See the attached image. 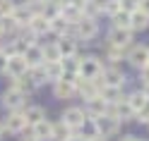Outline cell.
Returning <instances> with one entry per match:
<instances>
[{"label":"cell","mask_w":149,"mask_h":141,"mask_svg":"<svg viewBox=\"0 0 149 141\" xmlns=\"http://www.w3.org/2000/svg\"><path fill=\"white\" fill-rule=\"evenodd\" d=\"M108 43L120 45V48H127L132 43V29H120V26H113L108 34Z\"/></svg>","instance_id":"obj_9"},{"label":"cell","mask_w":149,"mask_h":141,"mask_svg":"<svg viewBox=\"0 0 149 141\" xmlns=\"http://www.w3.org/2000/svg\"><path fill=\"white\" fill-rule=\"evenodd\" d=\"M24 3H26V5H29V7H31V5H41V3H43V0H24Z\"/></svg>","instance_id":"obj_39"},{"label":"cell","mask_w":149,"mask_h":141,"mask_svg":"<svg viewBox=\"0 0 149 141\" xmlns=\"http://www.w3.org/2000/svg\"><path fill=\"white\" fill-rule=\"evenodd\" d=\"M123 55H125V48H120V45H113V43H108L106 45V58L108 62H118V60H123Z\"/></svg>","instance_id":"obj_28"},{"label":"cell","mask_w":149,"mask_h":141,"mask_svg":"<svg viewBox=\"0 0 149 141\" xmlns=\"http://www.w3.org/2000/svg\"><path fill=\"white\" fill-rule=\"evenodd\" d=\"M139 77H142V81H144V84H149V65L139 67Z\"/></svg>","instance_id":"obj_35"},{"label":"cell","mask_w":149,"mask_h":141,"mask_svg":"<svg viewBox=\"0 0 149 141\" xmlns=\"http://www.w3.org/2000/svg\"><path fill=\"white\" fill-rule=\"evenodd\" d=\"M79 79V77H77ZM77 79H70V77H63L58 81H53V93L55 98H72L77 93Z\"/></svg>","instance_id":"obj_4"},{"label":"cell","mask_w":149,"mask_h":141,"mask_svg":"<svg viewBox=\"0 0 149 141\" xmlns=\"http://www.w3.org/2000/svg\"><path fill=\"white\" fill-rule=\"evenodd\" d=\"M104 72V65L99 58H84L79 60V77L82 79H99V74Z\"/></svg>","instance_id":"obj_2"},{"label":"cell","mask_w":149,"mask_h":141,"mask_svg":"<svg viewBox=\"0 0 149 141\" xmlns=\"http://www.w3.org/2000/svg\"><path fill=\"white\" fill-rule=\"evenodd\" d=\"M10 134H19V131L26 127V120L22 115V110H10V115L5 117V124H3Z\"/></svg>","instance_id":"obj_11"},{"label":"cell","mask_w":149,"mask_h":141,"mask_svg":"<svg viewBox=\"0 0 149 141\" xmlns=\"http://www.w3.org/2000/svg\"><path fill=\"white\" fill-rule=\"evenodd\" d=\"M120 10L123 12H127V14H132L135 10H139V0H120Z\"/></svg>","instance_id":"obj_32"},{"label":"cell","mask_w":149,"mask_h":141,"mask_svg":"<svg viewBox=\"0 0 149 141\" xmlns=\"http://www.w3.org/2000/svg\"><path fill=\"white\" fill-rule=\"evenodd\" d=\"M0 136H3V127H0Z\"/></svg>","instance_id":"obj_43"},{"label":"cell","mask_w":149,"mask_h":141,"mask_svg":"<svg viewBox=\"0 0 149 141\" xmlns=\"http://www.w3.org/2000/svg\"><path fill=\"white\" fill-rule=\"evenodd\" d=\"M99 89H101V84L99 79H77V93L84 100H91V98H96L99 96Z\"/></svg>","instance_id":"obj_7"},{"label":"cell","mask_w":149,"mask_h":141,"mask_svg":"<svg viewBox=\"0 0 149 141\" xmlns=\"http://www.w3.org/2000/svg\"><path fill=\"white\" fill-rule=\"evenodd\" d=\"M139 10H144L149 14V0H139Z\"/></svg>","instance_id":"obj_36"},{"label":"cell","mask_w":149,"mask_h":141,"mask_svg":"<svg viewBox=\"0 0 149 141\" xmlns=\"http://www.w3.org/2000/svg\"><path fill=\"white\" fill-rule=\"evenodd\" d=\"M147 127H149V124H147Z\"/></svg>","instance_id":"obj_46"},{"label":"cell","mask_w":149,"mask_h":141,"mask_svg":"<svg viewBox=\"0 0 149 141\" xmlns=\"http://www.w3.org/2000/svg\"><path fill=\"white\" fill-rule=\"evenodd\" d=\"M127 62L132 65V67H137V69L149 65V48L147 45H135V48L127 53Z\"/></svg>","instance_id":"obj_13"},{"label":"cell","mask_w":149,"mask_h":141,"mask_svg":"<svg viewBox=\"0 0 149 141\" xmlns=\"http://www.w3.org/2000/svg\"><path fill=\"white\" fill-rule=\"evenodd\" d=\"M99 84H106V86H123L125 74H123V69H118L116 65H111V67H104V72L99 74Z\"/></svg>","instance_id":"obj_6"},{"label":"cell","mask_w":149,"mask_h":141,"mask_svg":"<svg viewBox=\"0 0 149 141\" xmlns=\"http://www.w3.org/2000/svg\"><path fill=\"white\" fill-rule=\"evenodd\" d=\"M31 77V81L39 86V84H43V81H48L46 79V69H43V65H39V67H29V72H26Z\"/></svg>","instance_id":"obj_30"},{"label":"cell","mask_w":149,"mask_h":141,"mask_svg":"<svg viewBox=\"0 0 149 141\" xmlns=\"http://www.w3.org/2000/svg\"><path fill=\"white\" fill-rule=\"evenodd\" d=\"M84 112H87V117L96 120V117H101V115H106V112H108V103H106L104 98H101V96H96V98L87 100V108H84Z\"/></svg>","instance_id":"obj_15"},{"label":"cell","mask_w":149,"mask_h":141,"mask_svg":"<svg viewBox=\"0 0 149 141\" xmlns=\"http://www.w3.org/2000/svg\"><path fill=\"white\" fill-rule=\"evenodd\" d=\"M137 141H139V139H137Z\"/></svg>","instance_id":"obj_45"},{"label":"cell","mask_w":149,"mask_h":141,"mask_svg":"<svg viewBox=\"0 0 149 141\" xmlns=\"http://www.w3.org/2000/svg\"><path fill=\"white\" fill-rule=\"evenodd\" d=\"M19 141H39V139H36V136L31 134V136H24V139H19Z\"/></svg>","instance_id":"obj_40"},{"label":"cell","mask_w":149,"mask_h":141,"mask_svg":"<svg viewBox=\"0 0 149 141\" xmlns=\"http://www.w3.org/2000/svg\"><path fill=\"white\" fill-rule=\"evenodd\" d=\"M72 134H74V129H70V127L60 120L58 124H53V134H51V139H55V141H65V139H70Z\"/></svg>","instance_id":"obj_25"},{"label":"cell","mask_w":149,"mask_h":141,"mask_svg":"<svg viewBox=\"0 0 149 141\" xmlns=\"http://www.w3.org/2000/svg\"><path fill=\"white\" fill-rule=\"evenodd\" d=\"M118 141H137V136H132V134H125L123 139H118Z\"/></svg>","instance_id":"obj_38"},{"label":"cell","mask_w":149,"mask_h":141,"mask_svg":"<svg viewBox=\"0 0 149 141\" xmlns=\"http://www.w3.org/2000/svg\"><path fill=\"white\" fill-rule=\"evenodd\" d=\"M84 120H87V112L82 110V108H68V110L63 112V122H65L70 129H79Z\"/></svg>","instance_id":"obj_12"},{"label":"cell","mask_w":149,"mask_h":141,"mask_svg":"<svg viewBox=\"0 0 149 141\" xmlns=\"http://www.w3.org/2000/svg\"><path fill=\"white\" fill-rule=\"evenodd\" d=\"M65 141H87V139H84V136H79V134H72L70 139H65Z\"/></svg>","instance_id":"obj_37"},{"label":"cell","mask_w":149,"mask_h":141,"mask_svg":"<svg viewBox=\"0 0 149 141\" xmlns=\"http://www.w3.org/2000/svg\"><path fill=\"white\" fill-rule=\"evenodd\" d=\"M113 26H120V29H130V14L123 12V10H118L113 14Z\"/></svg>","instance_id":"obj_31"},{"label":"cell","mask_w":149,"mask_h":141,"mask_svg":"<svg viewBox=\"0 0 149 141\" xmlns=\"http://www.w3.org/2000/svg\"><path fill=\"white\" fill-rule=\"evenodd\" d=\"M15 10V0H0V17H10Z\"/></svg>","instance_id":"obj_33"},{"label":"cell","mask_w":149,"mask_h":141,"mask_svg":"<svg viewBox=\"0 0 149 141\" xmlns=\"http://www.w3.org/2000/svg\"><path fill=\"white\" fill-rule=\"evenodd\" d=\"M82 134L79 136H84V139H94V136H99V129H96V120H91V117H87L84 122H82Z\"/></svg>","instance_id":"obj_27"},{"label":"cell","mask_w":149,"mask_h":141,"mask_svg":"<svg viewBox=\"0 0 149 141\" xmlns=\"http://www.w3.org/2000/svg\"><path fill=\"white\" fill-rule=\"evenodd\" d=\"M55 45H58V50H60L63 58H72V55H77V45H74V39H72V36H63Z\"/></svg>","instance_id":"obj_22"},{"label":"cell","mask_w":149,"mask_h":141,"mask_svg":"<svg viewBox=\"0 0 149 141\" xmlns=\"http://www.w3.org/2000/svg\"><path fill=\"white\" fill-rule=\"evenodd\" d=\"M26 72H29V65H26V60H24L22 53L7 58V69H5V74H10L12 79H19V77H24Z\"/></svg>","instance_id":"obj_3"},{"label":"cell","mask_w":149,"mask_h":141,"mask_svg":"<svg viewBox=\"0 0 149 141\" xmlns=\"http://www.w3.org/2000/svg\"><path fill=\"white\" fill-rule=\"evenodd\" d=\"M53 3H58V0H53Z\"/></svg>","instance_id":"obj_44"},{"label":"cell","mask_w":149,"mask_h":141,"mask_svg":"<svg viewBox=\"0 0 149 141\" xmlns=\"http://www.w3.org/2000/svg\"><path fill=\"white\" fill-rule=\"evenodd\" d=\"M87 141H106L104 136H94V139H87Z\"/></svg>","instance_id":"obj_42"},{"label":"cell","mask_w":149,"mask_h":141,"mask_svg":"<svg viewBox=\"0 0 149 141\" xmlns=\"http://www.w3.org/2000/svg\"><path fill=\"white\" fill-rule=\"evenodd\" d=\"M125 100L130 103V108L135 110V115H137V112L147 105V96H144V91H135V93H130V96H127Z\"/></svg>","instance_id":"obj_26"},{"label":"cell","mask_w":149,"mask_h":141,"mask_svg":"<svg viewBox=\"0 0 149 141\" xmlns=\"http://www.w3.org/2000/svg\"><path fill=\"white\" fill-rule=\"evenodd\" d=\"M26 26H29L36 36H41V34H48L51 31V19H48V17H43L41 12H31V19H29Z\"/></svg>","instance_id":"obj_14"},{"label":"cell","mask_w":149,"mask_h":141,"mask_svg":"<svg viewBox=\"0 0 149 141\" xmlns=\"http://www.w3.org/2000/svg\"><path fill=\"white\" fill-rule=\"evenodd\" d=\"M31 134L39 139V141H43V139H51V134H53V122H48V120H41V122H36V124L31 127Z\"/></svg>","instance_id":"obj_21"},{"label":"cell","mask_w":149,"mask_h":141,"mask_svg":"<svg viewBox=\"0 0 149 141\" xmlns=\"http://www.w3.org/2000/svg\"><path fill=\"white\" fill-rule=\"evenodd\" d=\"M108 115H113V117L120 120V122H130V120L135 117V110L130 108V103L123 98V100L113 103V105H108Z\"/></svg>","instance_id":"obj_8"},{"label":"cell","mask_w":149,"mask_h":141,"mask_svg":"<svg viewBox=\"0 0 149 141\" xmlns=\"http://www.w3.org/2000/svg\"><path fill=\"white\" fill-rule=\"evenodd\" d=\"M147 26H149V14L144 10H135L130 14V29L132 31H144Z\"/></svg>","instance_id":"obj_19"},{"label":"cell","mask_w":149,"mask_h":141,"mask_svg":"<svg viewBox=\"0 0 149 141\" xmlns=\"http://www.w3.org/2000/svg\"><path fill=\"white\" fill-rule=\"evenodd\" d=\"M63 65V77H70V79H77L79 77V58L72 55V58H60Z\"/></svg>","instance_id":"obj_18"},{"label":"cell","mask_w":149,"mask_h":141,"mask_svg":"<svg viewBox=\"0 0 149 141\" xmlns=\"http://www.w3.org/2000/svg\"><path fill=\"white\" fill-rule=\"evenodd\" d=\"M22 55H24V60H26L29 67H39V65H43V48H41V45H36V43L26 45V50Z\"/></svg>","instance_id":"obj_16"},{"label":"cell","mask_w":149,"mask_h":141,"mask_svg":"<svg viewBox=\"0 0 149 141\" xmlns=\"http://www.w3.org/2000/svg\"><path fill=\"white\" fill-rule=\"evenodd\" d=\"M142 91H144V96H147V100H149V84H144V89H142Z\"/></svg>","instance_id":"obj_41"},{"label":"cell","mask_w":149,"mask_h":141,"mask_svg":"<svg viewBox=\"0 0 149 141\" xmlns=\"http://www.w3.org/2000/svg\"><path fill=\"white\" fill-rule=\"evenodd\" d=\"M99 96L104 98V100L108 103V105H113V103L123 100V86H106V84H101Z\"/></svg>","instance_id":"obj_17"},{"label":"cell","mask_w":149,"mask_h":141,"mask_svg":"<svg viewBox=\"0 0 149 141\" xmlns=\"http://www.w3.org/2000/svg\"><path fill=\"white\" fill-rule=\"evenodd\" d=\"M12 86L19 91V93H24V96H29V93H34V91H36V84L31 81V77H29V74H24V77L15 79V81H12Z\"/></svg>","instance_id":"obj_23"},{"label":"cell","mask_w":149,"mask_h":141,"mask_svg":"<svg viewBox=\"0 0 149 141\" xmlns=\"http://www.w3.org/2000/svg\"><path fill=\"white\" fill-rule=\"evenodd\" d=\"M96 129H99V136H113V134H118V129H120V120H116L113 115H101V117H96Z\"/></svg>","instance_id":"obj_5"},{"label":"cell","mask_w":149,"mask_h":141,"mask_svg":"<svg viewBox=\"0 0 149 141\" xmlns=\"http://www.w3.org/2000/svg\"><path fill=\"white\" fill-rule=\"evenodd\" d=\"M43 69H46V79L48 81H58L63 79V65L58 62H43Z\"/></svg>","instance_id":"obj_24"},{"label":"cell","mask_w":149,"mask_h":141,"mask_svg":"<svg viewBox=\"0 0 149 141\" xmlns=\"http://www.w3.org/2000/svg\"><path fill=\"white\" fill-rule=\"evenodd\" d=\"M22 115H24V120H26V127H34L36 122H41V120L46 117V112H43V108H39V105H26V108L22 110Z\"/></svg>","instance_id":"obj_20"},{"label":"cell","mask_w":149,"mask_h":141,"mask_svg":"<svg viewBox=\"0 0 149 141\" xmlns=\"http://www.w3.org/2000/svg\"><path fill=\"white\" fill-rule=\"evenodd\" d=\"M7 58H10V55H7L3 48H0V72H5V69H7Z\"/></svg>","instance_id":"obj_34"},{"label":"cell","mask_w":149,"mask_h":141,"mask_svg":"<svg viewBox=\"0 0 149 141\" xmlns=\"http://www.w3.org/2000/svg\"><path fill=\"white\" fill-rule=\"evenodd\" d=\"M72 29H74V39H84V41H91L99 34V26L94 22V17H87V14H82L79 19L72 24Z\"/></svg>","instance_id":"obj_1"},{"label":"cell","mask_w":149,"mask_h":141,"mask_svg":"<svg viewBox=\"0 0 149 141\" xmlns=\"http://www.w3.org/2000/svg\"><path fill=\"white\" fill-rule=\"evenodd\" d=\"M3 105L7 110H22L24 108V93H19L15 86H10L3 93Z\"/></svg>","instance_id":"obj_10"},{"label":"cell","mask_w":149,"mask_h":141,"mask_svg":"<svg viewBox=\"0 0 149 141\" xmlns=\"http://www.w3.org/2000/svg\"><path fill=\"white\" fill-rule=\"evenodd\" d=\"M60 58H63V55H60V50H58L55 43H51V45L43 48V62H58Z\"/></svg>","instance_id":"obj_29"}]
</instances>
